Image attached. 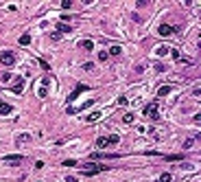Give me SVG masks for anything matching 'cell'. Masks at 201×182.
Wrapping results in <instances>:
<instances>
[{
	"label": "cell",
	"mask_w": 201,
	"mask_h": 182,
	"mask_svg": "<svg viewBox=\"0 0 201 182\" xmlns=\"http://www.w3.org/2000/svg\"><path fill=\"white\" fill-rule=\"evenodd\" d=\"M40 66H42V68H44V70H50V66H48L46 62H44V59H40Z\"/></svg>",
	"instance_id": "cell-28"
},
{
	"label": "cell",
	"mask_w": 201,
	"mask_h": 182,
	"mask_svg": "<svg viewBox=\"0 0 201 182\" xmlns=\"http://www.w3.org/2000/svg\"><path fill=\"white\" fill-rule=\"evenodd\" d=\"M181 158H186V156H181V154H166L164 160H168V162H179Z\"/></svg>",
	"instance_id": "cell-8"
},
{
	"label": "cell",
	"mask_w": 201,
	"mask_h": 182,
	"mask_svg": "<svg viewBox=\"0 0 201 182\" xmlns=\"http://www.w3.org/2000/svg\"><path fill=\"white\" fill-rule=\"evenodd\" d=\"M98 116H100V112H92V114H90V116H87L85 121H87V123H92V121H96Z\"/></svg>",
	"instance_id": "cell-20"
},
{
	"label": "cell",
	"mask_w": 201,
	"mask_h": 182,
	"mask_svg": "<svg viewBox=\"0 0 201 182\" xmlns=\"http://www.w3.org/2000/svg\"><path fill=\"white\" fill-rule=\"evenodd\" d=\"M144 114H147V116H151L153 121H158V119H160V114H158V101H153L151 106L144 108Z\"/></svg>",
	"instance_id": "cell-2"
},
{
	"label": "cell",
	"mask_w": 201,
	"mask_h": 182,
	"mask_svg": "<svg viewBox=\"0 0 201 182\" xmlns=\"http://www.w3.org/2000/svg\"><path fill=\"white\" fill-rule=\"evenodd\" d=\"M22 46H26V44H31V35H20V40H18Z\"/></svg>",
	"instance_id": "cell-17"
},
{
	"label": "cell",
	"mask_w": 201,
	"mask_h": 182,
	"mask_svg": "<svg viewBox=\"0 0 201 182\" xmlns=\"http://www.w3.org/2000/svg\"><path fill=\"white\" fill-rule=\"evenodd\" d=\"M0 64H2V66H13V64H15V57H13V53H9V51L0 53Z\"/></svg>",
	"instance_id": "cell-4"
},
{
	"label": "cell",
	"mask_w": 201,
	"mask_h": 182,
	"mask_svg": "<svg viewBox=\"0 0 201 182\" xmlns=\"http://www.w3.org/2000/svg\"><path fill=\"white\" fill-rule=\"evenodd\" d=\"M83 70H85V73H92V70H94V64H92V62L83 64Z\"/></svg>",
	"instance_id": "cell-21"
},
{
	"label": "cell",
	"mask_w": 201,
	"mask_h": 182,
	"mask_svg": "<svg viewBox=\"0 0 201 182\" xmlns=\"http://www.w3.org/2000/svg\"><path fill=\"white\" fill-rule=\"evenodd\" d=\"M85 90H90V86H85V84H79V86H77L74 90H72L70 95H68V101H74V99L79 97L81 92H85Z\"/></svg>",
	"instance_id": "cell-5"
},
{
	"label": "cell",
	"mask_w": 201,
	"mask_h": 182,
	"mask_svg": "<svg viewBox=\"0 0 201 182\" xmlns=\"http://www.w3.org/2000/svg\"><path fill=\"white\" fill-rule=\"evenodd\" d=\"M29 141H31V136H29V134H20L15 143H18V145H24V143H29Z\"/></svg>",
	"instance_id": "cell-16"
},
{
	"label": "cell",
	"mask_w": 201,
	"mask_h": 182,
	"mask_svg": "<svg viewBox=\"0 0 201 182\" xmlns=\"http://www.w3.org/2000/svg\"><path fill=\"white\" fill-rule=\"evenodd\" d=\"M81 175H96L100 171H105V165H98V162H85V165H81Z\"/></svg>",
	"instance_id": "cell-1"
},
{
	"label": "cell",
	"mask_w": 201,
	"mask_h": 182,
	"mask_svg": "<svg viewBox=\"0 0 201 182\" xmlns=\"http://www.w3.org/2000/svg\"><path fill=\"white\" fill-rule=\"evenodd\" d=\"M79 48H83V51H94V42L92 40H83V42H79Z\"/></svg>",
	"instance_id": "cell-9"
},
{
	"label": "cell",
	"mask_w": 201,
	"mask_h": 182,
	"mask_svg": "<svg viewBox=\"0 0 201 182\" xmlns=\"http://www.w3.org/2000/svg\"><path fill=\"white\" fill-rule=\"evenodd\" d=\"M118 106H127V97H118Z\"/></svg>",
	"instance_id": "cell-27"
},
{
	"label": "cell",
	"mask_w": 201,
	"mask_h": 182,
	"mask_svg": "<svg viewBox=\"0 0 201 182\" xmlns=\"http://www.w3.org/2000/svg\"><path fill=\"white\" fill-rule=\"evenodd\" d=\"M72 29H70V24H64V22H59V24H57V33H59V35H61V33H70Z\"/></svg>",
	"instance_id": "cell-14"
},
{
	"label": "cell",
	"mask_w": 201,
	"mask_h": 182,
	"mask_svg": "<svg viewBox=\"0 0 201 182\" xmlns=\"http://www.w3.org/2000/svg\"><path fill=\"white\" fill-rule=\"evenodd\" d=\"M66 180H68V182H77V178H74V175H66Z\"/></svg>",
	"instance_id": "cell-30"
},
{
	"label": "cell",
	"mask_w": 201,
	"mask_h": 182,
	"mask_svg": "<svg viewBox=\"0 0 201 182\" xmlns=\"http://www.w3.org/2000/svg\"><path fill=\"white\" fill-rule=\"evenodd\" d=\"M64 165H66V167H74V165H77V160H72V158H68V160H64Z\"/></svg>",
	"instance_id": "cell-26"
},
{
	"label": "cell",
	"mask_w": 201,
	"mask_h": 182,
	"mask_svg": "<svg viewBox=\"0 0 201 182\" xmlns=\"http://www.w3.org/2000/svg\"><path fill=\"white\" fill-rule=\"evenodd\" d=\"M158 33L162 37H168V35H173V33H175V29H173V26H168V24H162L160 29H158Z\"/></svg>",
	"instance_id": "cell-7"
},
{
	"label": "cell",
	"mask_w": 201,
	"mask_h": 182,
	"mask_svg": "<svg viewBox=\"0 0 201 182\" xmlns=\"http://www.w3.org/2000/svg\"><path fill=\"white\" fill-rule=\"evenodd\" d=\"M72 7V0H61V9H70Z\"/></svg>",
	"instance_id": "cell-23"
},
{
	"label": "cell",
	"mask_w": 201,
	"mask_h": 182,
	"mask_svg": "<svg viewBox=\"0 0 201 182\" xmlns=\"http://www.w3.org/2000/svg\"><path fill=\"white\" fill-rule=\"evenodd\" d=\"M0 114H2V116H7V114H11V106L7 101H0Z\"/></svg>",
	"instance_id": "cell-10"
},
{
	"label": "cell",
	"mask_w": 201,
	"mask_h": 182,
	"mask_svg": "<svg viewBox=\"0 0 201 182\" xmlns=\"http://www.w3.org/2000/svg\"><path fill=\"white\" fill-rule=\"evenodd\" d=\"M160 182H173V175L171 173H162L160 175Z\"/></svg>",
	"instance_id": "cell-19"
},
{
	"label": "cell",
	"mask_w": 201,
	"mask_h": 182,
	"mask_svg": "<svg viewBox=\"0 0 201 182\" xmlns=\"http://www.w3.org/2000/svg\"><path fill=\"white\" fill-rule=\"evenodd\" d=\"M192 147V141H184V149H190Z\"/></svg>",
	"instance_id": "cell-29"
},
{
	"label": "cell",
	"mask_w": 201,
	"mask_h": 182,
	"mask_svg": "<svg viewBox=\"0 0 201 182\" xmlns=\"http://www.w3.org/2000/svg\"><path fill=\"white\" fill-rule=\"evenodd\" d=\"M4 162L11 165V167H15V165L24 162V156H20V154H11V156H4Z\"/></svg>",
	"instance_id": "cell-3"
},
{
	"label": "cell",
	"mask_w": 201,
	"mask_h": 182,
	"mask_svg": "<svg viewBox=\"0 0 201 182\" xmlns=\"http://www.w3.org/2000/svg\"><path fill=\"white\" fill-rule=\"evenodd\" d=\"M171 90H173V86H160L158 97H166V95H171Z\"/></svg>",
	"instance_id": "cell-12"
},
{
	"label": "cell",
	"mask_w": 201,
	"mask_h": 182,
	"mask_svg": "<svg viewBox=\"0 0 201 182\" xmlns=\"http://www.w3.org/2000/svg\"><path fill=\"white\" fill-rule=\"evenodd\" d=\"M11 79V73H2L0 75V81H9Z\"/></svg>",
	"instance_id": "cell-25"
},
{
	"label": "cell",
	"mask_w": 201,
	"mask_h": 182,
	"mask_svg": "<svg viewBox=\"0 0 201 182\" xmlns=\"http://www.w3.org/2000/svg\"><path fill=\"white\" fill-rule=\"evenodd\" d=\"M107 57H109V55H107V51H98V59H100V62H105Z\"/></svg>",
	"instance_id": "cell-24"
},
{
	"label": "cell",
	"mask_w": 201,
	"mask_h": 182,
	"mask_svg": "<svg viewBox=\"0 0 201 182\" xmlns=\"http://www.w3.org/2000/svg\"><path fill=\"white\" fill-rule=\"evenodd\" d=\"M94 143H96L98 149H105V147H107V136H98V138L94 141Z\"/></svg>",
	"instance_id": "cell-11"
},
{
	"label": "cell",
	"mask_w": 201,
	"mask_h": 182,
	"mask_svg": "<svg viewBox=\"0 0 201 182\" xmlns=\"http://www.w3.org/2000/svg\"><path fill=\"white\" fill-rule=\"evenodd\" d=\"M166 53H168V48H166V46H158V48H155V55H160V57H162V55H166Z\"/></svg>",
	"instance_id": "cell-18"
},
{
	"label": "cell",
	"mask_w": 201,
	"mask_h": 182,
	"mask_svg": "<svg viewBox=\"0 0 201 182\" xmlns=\"http://www.w3.org/2000/svg\"><path fill=\"white\" fill-rule=\"evenodd\" d=\"M11 90H13V95H22V90H24V79L18 77V79L13 81V86H11Z\"/></svg>",
	"instance_id": "cell-6"
},
{
	"label": "cell",
	"mask_w": 201,
	"mask_h": 182,
	"mask_svg": "<svg viewBox=\"0 0 201 182\" xmlns=\"http://www.w3.org/2000/svg\"><path fill=\"white\" fill-rule=\"evenodd\" d=\"M131 121H133V114L131 112H127L125 116H122V123H131Z\"/></svg>",
	"instance_id": "cell-22"
},
{
	"label": "cell",
	"mask_w": 201,
	"mask_h": 182,
	"mask_svg": "<svg viewBox=\"0 0 201 182\" xmlns=\"http://www.w3.org/2000/svg\"><path fill=\"white\" fill-rule=\"evenodd\" d=\"M120 53H122V48H120V46H111L109 51H107V55H111V57H118Z\"/></svg>",
	"instance_id": "cell-15"
},
{
	"label": "cell",
	"mask_w": 201,
	"mask_h": 182,
	"mask_svg": "<svg viewBox=\"0 0 201 182\" xmlns=\"http://www.w3.org/2000/svg\"><path fill=\"white\" fill-rule=\"evenodd\" d=\"M120 143V136L118 134H111V136H107V147H111V145H118Z\"/></svg>",
	"instance_id": "cell-13"
}]
</instances>
